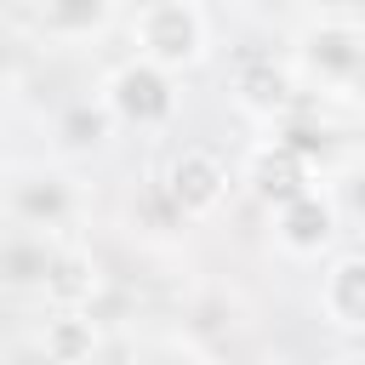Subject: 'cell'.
<instances>
[{
	"mask_svg": "<svg viewBox=\"0 0 365 365\" xmlns=\"http://www.w3.org/2000/svg\"><path fill=\"white\" fill-rule=\"evenodd\" d=\"M6 228H34L51 240H80L91 217V182L63 160H11L0 188Z\"/></svg>",
	"mask_w": 365,
	"mask_h": 365,
	"instance_id": "6da1fadb",
	"label": "cell"
},
{
	"mask_svg": "<svg viewBox=\"0 0 365 365\" xmlns=\"http://www.w3.org/2000/svg\"><path fill=\"white\" fill-rule=\"evenodd\" d=\"M285 57L308 97L348 103V91L365 74V11H308L291 29Z\"/></svg>",
	"mask_w": 365,
	"mask_h": 365,
	"instance_id": "7a4b0ae2",
	"label": "cell"
},
{
	"mask_svg": "<svg viewBox=\"0 0 365 365\" xmlns=\"http://www.w3.org/2000/svg\"><path fill=\"white\" fill-rule=\"evenodd\" d=\"M125 40L131 57L182 80L211 57V11L205 0H137L125 17Z\"/></svg>",
	"mask_w": 365,
	"mask_h": 365,
	"instance_id": "3957f363",
	"label": "cell"
},
{
	"mask_svg": "<svg viewBox=\"0 0 365 365\" xmlns=\"http://www.w3.org/2000/svg\"><path fill=\"white\" fill-rule=\"evenodd\" d=\"M97 91H103L108 114L120 120V131L160 137L182 114V80L165 74V68H154V63H143V57H120L114 68H103Z\"/></svg>",
	"mask_w": 365,
	"mask_h": 365,
	"instance_id": "277c9868",
	"label": "cell"
},
{
	"mask_svg": "<svg viewBox=\"0 0 365 365\" xmlns=\"http://www.w3.org/2000/svg\"><path fill=\"white\" fill-rule=\"evenodd\" d=\"M234 188H240V171L205 143H182L160 171V200L177 222H211L234 200Z\"/></svg>",
	"mask_w": 365,
	"mask_h": 365,
	"instance_id": "5b68a950",
	"label": "cell"
},
{
	"mask_svg": "<svg viewBox=\"0 0 365 365\" xmlns=\"http://www.w3.org/2000/svg\"><path fill=\"white\" fill-rule=\"evenodd\" d=\"M342 211H336V200H331V188H325V177L314 182V188H302V194H291L285 205H274L268 211V245L285 257V262H331L342 245Z\"/></svg>",
	"mask_w": 365,
	"mask_h": 365,
	"instance_id": "8992f818",
	"label": "cell"
},
{
	"mask_svg": "<svg viewBox=\"0 0 365 365\" xmlns=\"http://www.w3.org/2000/svg\"><path fill=\"white\" fill-rule=\"evenodd\" d=\"M228 97H234V108H240L245 120H257L262 131L279 125L285 114H297V108L308 103V91H302V80H297V68H291L285 51H279V57H274V51L240 57L234 74H228Z\"/></svg>",
	"mask_w": 365,
	"mask_h": 365,
	"instance_id": "52a82bcc",
	"label": "cell"
},
{
	"mask_svg": "<svg viewBox=\"0 0 365 365\" xmlns=\"http://www.w3.org/2000/svg\"><path fill=\"white\" fill-rule=\"evenodd\" d=\"M125 0H23V29L29 40L51 46V51H74L103 40L114 23H125Z\"/></svg>",
	"mask_w": 365,
	"mask_h": 365,
	"instance_id": "ba28073f",
	"label": "cell"
},
{
	"mask_svg": "<svg viewBox=\"0 0 365 365\" xmlns=\"http://www.w3.org/2000/svg\"><path fill=\"white\" fill-rule=\"evenodd\" d=\"M314 314L336 336H365V245H342L314 274Z\"/></svg>",
	"mask_w": 365,
	"mask_h": 365,
	"instance_id": "9c48e42d",
	"label": "cell"
},
{
	"mask_svg": "<svg viewBox=\"0 0 365 365\" xmlns=\"http://www.w3.org/2000/svg\"><path fill=\"white\" fill-rule=\"evenodd\" d=\"M319 177H325V171H319L308 154H297L291 143H279V137H257V143H251V154H245V165H240V188H245V194H257V200H262V211L285 205L291 194L314 188Z\"/></svg>",
	"mask_w": 365,
	"mask_h": 365,
	"instance_id": "30bf717a",
	"label": "cell"
},
{
	"mask_svg": "<svg viewBox=\"0 0 365 365\" xmlns=\"http://www.w3.org/2000/svg\"><path fill=\"white\" fill-rule=\"evenodd\" d=\"M51 160H63V165H74V160H86V154H97V148H108L114 143V131H120V120L108 114V103H103V91H86V97H68L57 114H51Z\"/></svg>",
	"mask_w": 365,
	"mask_h": 365,
	"instance_id": "8fae6325",
	"label": "cell"
},
{
	"mask_svg": "<svg viewBox=\"0 0 365 365\" xmlns=\"http://www.w3.org/2000/svg\"><path fill=\"white\" fill-rule=\"evenodd\" d=\"M29 336L46 348L51 365H91L103 348V319L91 308H46Z\"/></svg>",
	"mask_w": 365,
	"mask_h": 365,
	"instance_id": "7c38bea8",
	"label": "cell"
},
{
	"mask_svg": "<svg viewBox=\"0 0 365 365\" xmlns=\"http://www.w3.org/2000/svg\"><path fill=\"white\" fill-rule=\"evenodd\" d=\"M97 291H103V268H97L91 245H86V240H63L40 302H46V308H91V314H97Z\"/></svg>",
	"mask_w": 365,
	"mask_h": 365,
	"instance_id": "4fadbf2b",
	"label": "cell"
},
{
	"mask_svg": "<svg viewBox=\"0 0 365 365\" xmlns=\"http://www.w3.org/2000/svg\"><path fill=\"white\" fill-rule=\"evenodd\" d=\"M57 245L63 240H51V234H34V228H6V240H0V274H6V291H46V279H51V262H57Z\"/></svg>",
	"mask_w": 365,
	"mask_h": 365,
	"instance_id": "5bb4252c",
	"label": "cell"
},
{
	"mask_svg": "<svg viewBox=\"0 0 365 365\" xmlns=\"http://www.w3.org/2000/svg\"><path fill=\"white\" fill-rule=\"evenodd\" d=\"M125 365H217L211 348L188 331H143L125 348Z\"/></svg>",
	"mask_w": 365,
	"mask_h": 365,
	"instance_id": "9a60e30c",
	"label": "cell"
},
{
	"mask_svg": "<svg viewBox=\"0 0 365 365\" xmlns=\"http://www.w3.org/2000/svg\"><path fill=\"white\" fill-rule=\"evenodd\" d=\"M325 188H331L342 222L365 228V154H342L336 165H325Z\"/></svg>",
	"mask_w": 365,
	"mask_h": 365,
	"instance_id": "2e32d148",
	"label": "cell"
},
{
	"mask_svg": "<svg viewBox=\"0 0 365 365\" xmlns=\"http://www.w3.org/2000/svg\"><path fill=\"white\" fill-rule=\"evenodd\" d=\"M314 11H365V0H314Z\"/></svg>",
	"mask_w": 365,
	"mask_h": 365,
	"instance_id": "e0dca14e",
	"label": "cell"
},
{
	"mask_svg": "<svg viewBox=\"0 0 365 365\" xmlns=\"http://www.w3.org/2000/svg\"><path fill=\"white\" fill-rule=\"evenodd\" d=\"M348 108H359V114H365V74H359V86L348 91Z\"/></svg>",
	"mask_w": 365,
	"mask_h": 365,
	"instance_id": "ac0fdd59",
	"label": "cell"
},
{
	"mask_svg": "<svg viewBox=\"0 0 365 365\" xmlns=\"http://www.w3.org/2000/svg\"><path fill=\"white\" fill-rule=\"evenodd\" d=\"M319 365H365L359 354H336V359H319Z\"/></svg>",
	"mask_w": 365,
	"mask_h": 365,
	"instance_id": "d6986e66",
	"label": "cell"
}]
</instances>
